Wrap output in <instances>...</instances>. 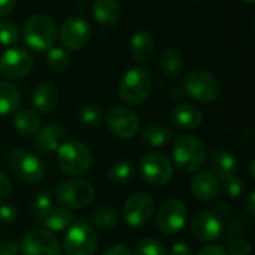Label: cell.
Instances as JSON below:
<instances>
[{
	"label": "cell",
	"instance_id": "8992f818",
	"mask_svg": "<svg viewBox=\"0 0 255 255\" xmlns=\"http://www.w3.org/2000/svg\"><path fill=\"white\" fill-rule=\"evenodd\" d=\"M7 164L10 170L27 184H37L43 179L46 172L45 163L36 154L22 148H15L9 152Z\"/></svg>",
	"mask_w": 255,
	"mask_h": 255
},
{
	"label": "cell",
	"instance_id": "e0dca14e",
	"mask_svg": "<svg viewBox=\"0 0 255 255\" xmlns=\"http://www.w3.org/2000/svg\"><path fill=\"white\" fill-rule=\"evenodd\" d=\"M64 139V128L57 123H48L40 126L39 131L34 134L33 145L42 154H54L58 151Z\"/></svg>",
	"mask_w": 255,
	"mask_h": 255
},
{
	"label": "cell",
	"instance_id": "836d02e7",
	"mask_svg": "<svg viewBox=\"0 0 255 255\" xmlns=\"http://www.w3.org/2000/svg\"><path fill=\"white\" fill-rule=\"evenodd\" d=\"M78 118L84 126L94 127L103 120V111L96 105H84L78 111Z\"/></svg>",
	"mask_w": 255,
	"mask_h": 255
},
{
	"label": "cell",
	"instance_id": "52a82bcc",
	"mask_svg": "<svg viewBox=\"0 0 255 255\" xmlns=\"http://www.w3.org/2000/svg\"><path fill=\"white\" fill-rule=\"evenodd\" d=\"M55 199L58 206L73 211L88 206L94 199V188L88 181L72 178L58 185L55 190Z\"/></svg>",
	"mask_w": 255,
	"mask_h": 255
},
{
	"label": "cell",
	"instance_id": "cb8c5ba5",
	"mask_svg": "<svg viewBox=\"0 0 255 255\" xmlns=\"http://www.w3.org/2000/svg\"><path fill=\"white\" fill-rule=\"evenodd\" d=\"M73 214L69 209H64L61 206H52L48 209L42 217L37 218V221L43 226V229L49 232H61L67 229L73 223Z\"/></svg>",
	"mask_w": 255,
	"mask_h": 255
},
{
	"label": "cell",
	"instance_id": "74e56055",
	"mask_svg": "<svg viewBox=\"0 0 255 255\" xmlns=\"http://www.w3.org/2000/svg\"><path fill=\"white\" fill-rule=\"evenodd\" d=\"M18 217V211L10 203L0 205V224H12Z\"/></svg>",
	"mask_w": 255,
	"mask_h": 255
},
{
	"label": "cell",
	"instance_id": "5bb4252c",
	"mask_svg": "<svg viewBox=\"0 0 255 255\" xmlns=\"http://www.w3.org/2000/svg\"><path fill=\"white\" fill-rule=\"evenodd\" d=\"M58 37L61 45L69 51L82 49L91 37V27L82 16H69L60 27Z\"/></svg>",
	"mask_w": 255,
	"mask_h": 255
},
{
	"label": "cell",
	"instance_id": "4316f807",
	"mask_svg": "<svg viewBox=\"0 0 255 255\" xmlns=\"http://www.w3.org/2000/svg\"><path fill=\"white\" fill-rule=\"evenodd\" d=\"M173 139V131L169 126L161 123L148 124L142 130V140L149 146H164Z\"/></svg>",
	"mask_w": 255,
	"mask_h": 255
},
{
	"label": "cell",
	"instance_id": "d6a6232c",
	"mask_svg": "<svg viewBox=\"0 0 255 255\" xmlns=\"http://www.w3.org/2000/svg\"><path fill=\"white\" fill-rule=\"evenodd\" d=\"M134 255H167L164 245L154 238H143L136 244Z\"/></svg>",
	"mask_w": 255,
	"mask_h": 255
},
{
	"label": "cell",
	"instance_id": "ffe728a7",
	"mask_svg": "<svg viewBox=\"0 0 255 255\" xmlns=\"http://www.w3.org/2000/svg\"><path fill=\"white\" fill-rule=\"evenodd\" d=\"M191 193L202 202L214 200L220 193V179L211 172H200L191 179Z\"/></svg>",
	"mask_w": 255,
	"mask_h": 255
},
{
	"label": "cell",
	"instance_id": "30bf717a",
	"mask_svg": "<svg viewBox=\"0 0 255 255\" xmlns=\"http://www.w3.org/2000/svg\"><path fill=\"white\" fill-rule=\"evenodd\" d=\"M22 255H60L61 254V247L57 239V236L40 227V229H33L27 232L21 242L19 247Z\"/></svg>",
	"mask_w": 255,
	"mask_h": 255
},
{
	"label": "cell",
	"instance_id": "9c48e42d",
	"mask_svg": "<svg viewBox=\"0 0 255 255\" xmlns=\"http://www.w3.org/2000/svg\"><path fill=\"white\" fill-rule=\"evenodd\" d=\"M142 178L151 185H166L173 176V166L167 155L161 152H148L139 161Z\"/></svg>",
	"mask_w": 255,
	"mask_h": 255
},
{
	"label": "cell",
	"instance_id": "83f0119b",
	"mask_svg": "<svg viewBox=\"0 0 255 255\" xmlns=\"http://www.w3.org/2000/svg\"><path fill=\"white\" fill-rule=\"evenodd\" d=\"M160 69L169 78H178L184 69V57L175 48H167L160 57Z\"/></svg>",
	"mask_w": 255,
	"mask_h": 255
},
{
	"label": "cell",
	"instance_id": "d6986e66",
	"mask_svg": "<svg viewBox=\"0 0 255 255\" xmlns=\"http://www.w3.org/2000/svg\"><path fill=\"white\" fill-rule=\"evenodd\" d=\"M170 120L175 127L182 130H194L203 121L202 111L191 103H179L170 111Z\"/></svg>",
	"mask_w": 255,
	"mask_h": 255
},
{
	"label": "cell",
	"instance_id": "60d3db41",
	"mask_svg": "<svg viewBox=\"0 0 255 255\" xmlns=\"http://www.w3.org/2000/svg\"><path fill=\"white\" fill-rule=\"evenodd\" d=\"M102 255H134V253L128 247L118 244V245H114V247L108 248Z\"/></svg>",
	"mask_w": 255,
	"mask_h": 255
},
{
	"label": "cell",
	"instance_id": "7c38bea8",
	"mask_svg": "<svg viewBox=\"0 0 255 255\" xmlns=\"http://www.w3.org/2000/svg\"><path fill=\"white\" fill-rule=\"evenodd\" d=\"M155 212V202L146 193L131 194L123 205V218L130 227L146 226Z\"/></svg>",
	"mask_w": 255,
	"mask_h": 255
},
{
	"label": "cell",
	"instance_id": "d4e9b609",
	"mask_svg": "<svg viewBox=\"0 0 255 255\" xmlns=\"http://www.w3.org/2000/svg\"><path fill=\"white\" fill-rule=\"evenodd\" d=\"M19 105H21L19 88L9 81H0V115H10L16 112Z\"/></svg>",
	"mask_w": 255,
	"mask_h": 255
},
{
	"label": "cell",
	"instance_id": "7402d4cb",
	"mask_svg": "<svg viewBox=\"0 0 255 255\" xmlns=\"http://www.w3.org/2000/svg\"><path fill=\"white\" fill-rule=\"evenodd\" d=\"M131 54L136 61L148 63L155 52V39L151 31L148 30H137L130 40Z\"/></svg>",
	"mask_w": 255,
	"mask_h": 255
},
{
	"label": "cell",
	"instance_id": "e575fe53",
	"mask_svg": "<svg viewBox=\"0 0 255 255\" xmlns=\"http://www.w3.org/2000/svg\"><path fill=\"white\" fill-rule=\"evenodd\" d=\"M19 40V28L13 21H0V43L4 46H13Z\"/></svg>",
	"mask_w": 255,
	"mask_h": 255
},
{
	"label": "cell",
	"instance_id": "8d00e7d4",
	"mask_svg": "<svg viewBox=\"0 0 255 255\" xmlns=\"http://www.w3.org/2000/svg\"><path fill=\"white\" fill-rule=\"evenodd\" d=\"M251 250H253V247H251L248 239L238 238V239L232 241L227 253H229V255H250Z\"/></svg>",
	"mask_w": 255,
	"mask_h": 255
},
{
	"label": "cell",
	"instance_id": "8fae6325",
	"mask_svg": "<svg viewBox=\"0 0 255 255\" xmlns=\"http://www.w3.org/2000/svg\"><path fill=\"white\" fill-rule=\"evenodd\" d=\"M108 128L120 139L128 140L133 139L139 128L140 121L134 111H131L127 106H114L108 111L105 117Z\"/></svg>",
	"mask_w": 255,
	"mask_h": 255
},
{
	"label": "cell",
	"instance_id": "7a4b0ae2",
	"mask_svg": "<svg viewBox=\"0 0 255 255\" xmlns=\"http://www.w3.org/2000/svg\"><path fill=\"white\" fill-rule=\"evenodd\" d=\"M58 167L69 176L78 178L90 172L93 166V154L87 145L78 140L63 142L57 151Z\"/></svg>",
	"mask_w": 255,
	"mask_h": 255
},
{
	"label": "cell",
	"instance_id": "ba28073f",
	"mask_svg": "<svg viewBox=\"0 0 255 255\" xmlns=\"http://www.w3.org/2000/svg\"><path fill=\"white\" fill-rule=\"evenodd\" d=\"M184 90L191 99L200 103H211L220 96V82L209 70L199 67L185 75Z\"/></svg>",
	"mask_w": 255,
	"mask_h": 255
},
{
	"label": "cell",
	"instance_id": "f35d334b",
	"mask_svg": "<svg viewBox=\"0 0 255 255\" xmlns=\"http://www.w3.org/2000/svg\"><path fill=\"white\" fill-rule=\"evenodd\" d=\"M12 193V181L7 175L0 172V202L6 200Z\"/></svg>",
	"mask_w": 255,
	"mask_h": 255
},
{
	"label": "cell",
	"instance_id": "7dc6e473",
	"mask_svg": "<svg viewBox=\"0 0 255 255\" xmlns=\"http://www.w3.org/2000/svg\"><path fill=\"white\" fill-rule=\"evenodd\" d=\"M254 164H255V161H254V160H253V161H251V164H250V173H251V178H255Z\"/></svg>",
	"mask_w": 255,
	"mask_h": 255
},
{
	"label": "cell",
	"instance_id": "7bdbcfd3",
	"mask_svg": "<svg viewBox=\"0 0 255 255\" xmlns=\"http://www.w3.org/2000/svg\"><path fill=\"white\" fill-rule=\"evenodd\" d=\"M197 255H229V253L221 245H208V247L202 248Z\"/></svg>",
	"mask_w": 255,
	"mask_h": 255
},
{
	"label": "cell",
	"instance_id": "ab89813d",
	"mask_svg": "<svg viewBox=\"0 0 255 255\" xmlns=\"http://www.w3.org/2000/svg\"><path fill=\"white\" fill-rule=\"evenodd\" d=\"M19 248L12 241H3L0 242V255H18Z\"/></svg>",
	"mask_w": 255,
	"mask_h": 255
},
{
	"label": "cell",
	"instance_id": "b9f144b4",
	"mask_svg": "<svg viewBox=\"0 0 255 255\" xmlns=\"http://www.w3.org/2000/svg\"><path fill=\"white\" fill-rule=\"evenodd\" d=\"M170 255H193V250L187 242H176L170 250Z\"/></svg>",
	"mask_w": 255,
	"mask_h": 255
},
{
	"label": "cell",
	"instance_id": "9a60e30c",
	"mask_svg": "<svg viewBox=\"0 0 255 255\" xmlns=\"http://www.w3.org/2000/svg\"><path fill=\"white\" fill-rule=\"evenodd\" d=\"M187 221V208L179 199H167L158 209L155 223L160 232L175 235L181 232Z\"/></svg>",
	"mask_w": 255,
	"mask_h": 255
},
{
	"label": "cell",
	"instance_id": "f1b7e54d",
	"mask_svg": "<svg viewBox=\"0 0 255 255\" xmlns=\"http://www.w3.org/2000/svg\"><path fill=\"white\" fill-rule=\"evenodd\" d=\"M118 221H120V215L111 206H100V208L94 209L91 214V223L97 229H103V230L111 229V227L117 226Z\"/></svg>",
	"mask_w": 255,
	"mask_h": 255
},
{
	"label": "cell",
	"instance_id": "6da1fadb",
	"mask_svg": "<svg viewBox=\"0 0 255 255\" xmlns=\"http://www.w3.org/2000/svg\"><path fill=\"white\" fill-rule=\"evenodd\" d=\"M57 27L51 16L45 13L31 15L22 28L25 45L37 52H48L57 40Z\"/></svg>",
	"mask_w": 255,
	"mask_h": 255
},
{
	"label": "cell",
	"instance_id": "44dd1931",
	"mask_svg": "<svg viewBox=\"0 0 255 255\" xmlns=\"http://www.w3.org/2000/svg\"><path fill=\"white\" fill-rule=\"evenodd\" d=\"M58 90L49 82L39 84L31 93V103L40 114L52 112L58 105Z\"/></svg>",
	"mask_w": 255,
	"mask_h": 255
},
{
	"label": "cell",
	"instance_id": "ee69618b",
	"mask_svg": "<svg viewBox=\"0 0 255 255\" xmlns=\"http://www.w3.org/2000/svg\"><path fill=\"white\" fill-rule=\"evenodd\" d=\"M16 6V0H0V16H6L12 13Z\"/></svg>",
	"mask_w": 255,
	"mask_h": 255
},
{
	"label": "cell",
	"instance_id": "bcb514c9",
	"mask_svg": "<svg viewBox=\"0 0 255 255\" xmlns=\"http://www.w3.org/2000/svg\"><path fill=\"white\" fill-rule=\"evenodd\" d=\"M179 93H181V90H178V88L175 87V88H173V90L170 91V97H172V99H178V97L181 96Z\"/></svg>",
	"mask_w": 255,
	"mask_h": 255
},
{
	"label": "cell",
	"instance_id": "4fadbf2b",
	"mask_svg": "<svg viewBox=\"0 0 255 255\" xmlns=\"http://www.w3.org/2000/svg\"><path fill=\"white\" fill-rule=\"evenodd\" d=\"M33 57L24 48L12 46L0 55V73L7 79H22L33 69Z\"/></svg>",
	"mask_w": 255,
	"mask_h": 255
},
{
	"label": "cell",
	"instance_id": "603a6c76",
	"mask_svg": "<svg viewBox=\"0 0 255 255\" xmlns=\"http://www.w3.org/2000/svg\"><path fill=\"white\" fill-rule=\"evenodd\" d=\"M93 16L103 27H114L121 18V6L117 0H94Z\"/></svg>",
	"mask_w": 255,
	"mask_h": 255
},
{
	"label": "cell",
	"instance_id": "5b68a950",
	"mask_svg": "<svg viewBox=\"0 0 255 255\" xmlns=\"http://www.w3.org/2000/svg\"><path fill=\"white\" fill-rule=\"evenodd\" d=\"M63 250L66 255H94L97 250V235L84 218L73 220L69 226Z\"/></svg>",
	"mask_w": 255,
	"mask_h": 255
},
{
	"label": "cell",
	"instance_id": "2e32d148",
	"mask_svg": "<svg viewBox=\"0 0 255 255\" xmlns=\"http://www.w3.org/2000/svg\"><path fill=\"white\" fill-rule=\"evenodd\" d=\"M191 232L200 242H214L223 233V223L214 212L200 211L193 217Z\"/></svg>",
	"mask_w": 255,
	"mask_h": 255
},
{
	"label": "cell",
	"instance_id": "d590c367",
	"mask_svg": "<svg viewBox=\"0 0 255 255\" xmlns=\"http://www.w3.org/2000/svg\"><path fill=\"white\" fill-rule=\"evenodd\" d=\"M223 184H224V191L230 199H239L245 193V182L236 175L223 179Z\"/></svg>",
	"mask_w": 255,
	"mask_h": 255
},
{
	"label": "cell",
	"instance_id": "1f68e13d",
	"mask_svg": "<svg viewBox=\"0 0 255 255\" xmlns=\"http://www.w3.org/2000/svg\"><path fill=\"white\" fill-rule=\"evenodd\" d=\"M52 206H54L52 194L49 191H46V190H42V191L36 193L34 197L31 199V202H30V212L37 220L39 217H42Z\"/></svg>",
	"mask_w": 255,
	"mask_h": 255
},
{
	"label": "cell",
	"instance_id": "c3c4849f",
	"mask_svg": "<svg viewBox=\"0 0 255 255\" xmlns=\"http://www.w3.org/2000/svg\"><path fill=\"white\" fill-rule=\"evenodd\" d=\"M242 1H245V3H254L255 0H242Z\"/></svg>",
	"mask_w": 255,
	"mask_h": 255
},
{
	"label": "cell",
	"instance_id": "3957f363",
	"mask_svg": "<svg viewBox=\"0 0 255 255\" xmlns=\"http://www.w3.org/2000/svg\"><path fill=\"white\" fill-rule=\"evenodd\" d=\"M206 148L196 136H181L173 145V161L184 173H196L206 164Z\"/></svg>",
	"mask_w": 255,
	"mask_h": 255
},
{
	"label": "cell",
	"instance_id": "681fc988",
	"mask_svg": "<svg viewBox=\"0 0 255 255\" xmlns=\"http://www.w3.org/2000/svg\"><path fill=\"white\" fill-rule=\"evenodd\" d=\"M188 1H199V0H188Z\"/></svg>",
	"mask_w": 255,
	"mask_h": 255
},
{
	"label": "cell",
	"instance_id": "484cf974",
	"mask_svg": "<svg viewBox=\"0 0 255 255\" xmlns=\"http://www.w3.org/2000/svg\"><path fill=\"white\" fill-rule=\"evenodd\" d=\"M13 127L25 137L34 136L40 128V118L31 109H18L13 115Z\"/></svg>",
	"mask_w": 255,
	"mask_h": 255
},
{
	"label": "cell",
	"instance_id": "ac0fdd59",
	"mask_svg": "<svg viewBox=\"0 0 255 255\" xmlns=\"http://www.w3.org/2000/svg\"><path fill=\"white\" fill-rule=\"evenodd\" d=\"M206 163L209 172L221 181L229 176H233L238 169V161L235 155L226 149H214L209 157H206Z\"/></svg>",
	"mask_w": 255,
	"mask_h": 255
},
{
	"label": "cell",
	"instance_id": "4dcf8cb0",
	"mask_svg": "<svg viewBox=\"0 0 255 255\" xmlns=\"http://www.w3.org/2000/svg\"><path fill=\"white\" fill-rule=\"evenodd\" d=\"M46 63L51 70L61 73L66 72L70 66V57L63 48H51L46 55Z\"/></svg>",
	"mask_w": 255,
	"mask_h": 255
},
{
	"label": "cell",
	"instance_id": "f546056e",
	"mask_svg": "<svg viewBox=\"0 0 255 255\" xmlns=\"http://www.w3.org/2000/svg\"><path fill=\"white\" fill-rule=\"evenodd\" d=\"M134 176V169L128 161H117L111 166L108 170V178L117 185H126L128 184Z\"/></svg>",
	"mask_w": 255,
	"mask_h": 255
},
{
	"label": "cell",
	"instance_id": "f6af8a7d",
	"mask_svg": "<svg viewBox=\"0 0 255 255\" xmlns=\"http://www.w3.org/2000/svg\"><path fill=\"white\" fill-rule=\"evenodd\" d=\"M245 211L248 212V215L253 218L255 217V191H251L245 200Z\"/></svg>",
	"mask_w": 255,
	"mask_h": 255
},
{
	"label": "cell",
	"instance_id": "277c9868",
	"mask_svg": "<svg viewBox=\"0 0 255 255\" xmlns=\"http://www.w3.org/2000/svg\"><path fill=\"white\" fill-rule=\"evenodd\" d=\"M151 88H152V79L149 72L145 70L143 67H131L123 75L120 81L118 93L124 103L130 106H136L143 103L149 97Z\"/></svg>",
	"mask_w": 255,
	"mask_h": 255
}]
</instances>
